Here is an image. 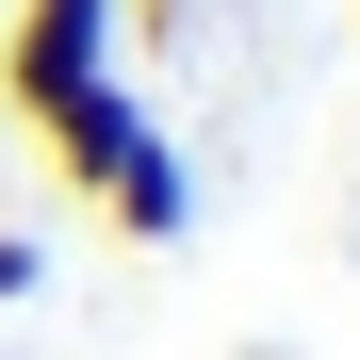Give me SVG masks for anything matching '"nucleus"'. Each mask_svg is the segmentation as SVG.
<instances>
[{
	"label": "nucleus",
	"mask_w": 360,
	"mask_h": 360,
	"mask_svg": "<svg viewBox=\"0 0 360 360\" xmlns=\"http://www.w3.org/2000/svg\"><path fill=\"white\" fill-rule=\"evenodd\" d=\"M115 33L131 0H0V115L66 131L82 98H115Z\"/></svg>",
	"instance_id": "1"
},
{
	"label": "nucleus",
	"mask_w": 360,
	"mask_h": 360,
	"mask_svg": "<svg viewBox=\"0 0 360 360\" xmlns=\"http://www.w3.org/2000/svg\"><path fill=\"white\" fill-rule=\"evenodd\" d=\"M82 213L115 229V246H180V213H197V164H180V148L148 131V148H131V164H115V180H98V197H82Z\"/></svg>",
	"instance_id": "2"
},
{
	"label": "nucleus",
	"mask_w": 360,
	"mask_h": 360,
	"mask_svg": "<svg viewBox=\"0 0 360 360\" xmlns=\"http://www.w3.org/2000/svg\"><path fill=\"white\" fill-rule=\"evenodd\" d=\"M33 148H49V180H66V197H98V180H115V164H131V148H148V98H131V82H115V98H82V115H66V131H33Z\"/></svg>",
	"instance_id": "3"
},
{
	"label": "nucleus",
	"mask_w": 360,
	"mask_h": 360,
	"mask_svg": "<svg viewBox=\"0 0 360 360\" xmlns=\"http://www.w3.org/2000/svg\"><path fill=\"white\" fill-rule=\"evenodd\" d=\"M33 278H49V246H33V229H0V311H17Z\"/></svg>",
	"instance_id": "4"
},
{
	"label": "nucleus",
	"mask_w": 360,
	"mask_h": 360,
	"mask_svg": "<svg viewBox=\"0 0 360 360\" xmlns=\"http://www.w3.org/2000/svg\"><path fill=\"white\" fill-rule=\"evenodd\" d=\"M131 17H148V33H197V17H213V0H131Z\"/></svg>",
	"instance_id": "5"
}]
</instances>
